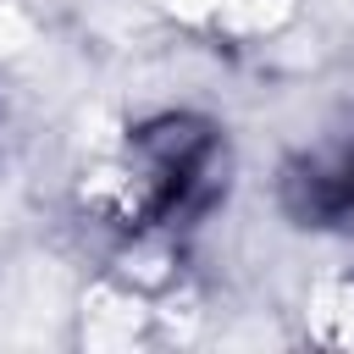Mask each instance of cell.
<instances>
[{
    "mask_svg": "<svg viewBox=\"0 0 354 354\" xmlns=\"http://www.w3.org/2000/svg\"><path fill=\"white\" fill-rule=\"evenodd\" d=\"M293 205L310 221L326 227H348L354 221V149H337L326 160H310L293 177Z\"/></svg>",
    "mask_w": 354,
    "mask_h": 354,
    "instance_id": "1",
    "label": "cell"
}]
</instances>
